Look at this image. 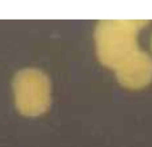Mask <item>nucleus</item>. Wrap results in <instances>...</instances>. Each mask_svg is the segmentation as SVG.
Returning <instances> with one entry per match:
<instances>
[{"instance_id": "f03ea898", "label": "nucleus", "mask_w": 152, "mask_h": 147, "mask_svg": "<svg viewBox=\"0 0 152 147\" xmlns=\"http://www.w3.org/2000/svg\"><path fill=\"white\" fill-rule=\"evenodd\" d=\"M119 83L130 89H141L152 81V59L146 53L136 52L117 70Z\"/></svg>"}, {"instance_id": "f257e3e1", "label": "nucleus", "mask_w": 152, "mask_h": 147, "mask_svg": "<svg viewBox=\"0 0 152 147\" xmlns=\"http://www.w3.org/2000/svg\"><path fill=\"white\" fill-rule=\"evenodd\" d=\"M144 20H104L95 29L96 52L100 62L117 70L139 51L138 31L147 25Z\"/></svg>"}]
</instances>
